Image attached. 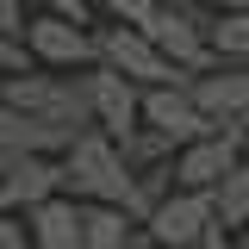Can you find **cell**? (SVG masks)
Masks as SVG:
<instances>
[{"mask_svg":"<svg viewBox=\"0 0 249 249\" xmlns=\"http://www.w3.org/2000/svg\"><path fill=\"white\" fill-rule=\"evenodd\" d=\"M0 93H6L13 119H37V124H50V131H69V137L93 131L88 75H44V69H31L19 81H0Z\"/></svg>","mask_w":249,"mask_h":249,"instance_id":"1","label":"cell"},{"mask_svg":"<svg viewBox=\"0 0 249 249\" xmlns=\"http://www.w3.org/2000/svg\"><path fill=\"white\" fill-rule=\"evenodd\" d=\"M62 199H75V206H119L124 212L131 175H124V156L106 131H81L62 150Z\"/></svg>","mask_w":249,"mask_h":249,"instance_id":"2","label":"cell"},{"mask_svg":"<svg viewBox=\"0 0 249 249\" xmlns=\"http://www.w3.org/2000/svg\"><path fill=\"white\" fill-rule=\"evenodd\" d=\"M143 37H150L156 50H162V62L175 69V75H212V13L206 6H193V0H162L156 6V19L143 25Z\"/></svg>","mask_w":249,"mask_h":249,"instance_id":"3","label":"cell"},{"mask_svg":"<svg viewBox=\"0 0 249 249\" xmlns=\"http://www.w3.org/2000/svg\"><path fill=\"white\" fill-rule=\"evenodd\" d=\"M93 69H106V75H119V81H131L143 93L150 88H187V75H175L162 62V50L131 25H93Z\"/></svg>","mask_w":249,"mask_h":249,"instance_id":"4","label":"cell"},{"mask_svg":"<svg viewBox=\"0 0 249 249\" xmlns=\"http://www.w3.org/2000/svg\"><path fill=\"white\" fill-rule=\"evenodd\" d=\"M19 44H25L31 69H44V75H88L93 69V25H62L50 13H37Z\"/></svg>","mask_w":249,"mask_h":249,"instance_id":"5","label":"cell"},{"mask_svg":"<svg viewBox=\"0 0 249 249\" xmlns=\"http://www.w3.org/2000/svg\"><path fill=\"white\" fill-rule=\"evenodd\" d=\"M62 199V162L56 156H0V212L25 218L37 206Z\"/></svg>","mask_w":249,"mask_h":249,"instance_id":"6","label":"cell"},{"mask_svg":"<svg viewBox=\"0 0 249 249\" xmlns=\"http://www.w3.org/2000/svg\"><path fill=\"white\" fill-rule=\"evenodd\" d=\"M212 231H218L212 193H181V187H175V193L150 212V224H143V237H150L156 249H199Z\"/></svg>","mask_w":249,"mask_h":249,"instance_id":"7","label":"cell"},{"mask_svg":"<svg viewBox=\"0 0 249 249\" xmlns=\"http://www.w3.org/2000/svg\"><path fill=\"white\" fill-rule=\"evenodd\" d=\"M237 162H243V137H237V131H212V137L175 150V187H181V193H212Z\"/></svg>","mask_w":249,"mask_h":249,"instance_id":"8","label":"cell"},{"mask_svg":"<svg viewBox=\"0 0 249 249\" xmlns=\"http://www.w3.org/2000/svg\"><path fill=\"white\" fill-rule=\"evenodd\" d=\"M143 131H156V137H168L175 150H187V143L212 137L218 124L193 106L187 88H150V93H143Z\"/></svg>","mask_w":249,"mask_h":249,"instance_id":"9","label":"cell"},{"mask_svg":"<svg viewBox=\"0 0 249 249\" xmlns=\"http://www.w3.org/2000/svg\"><path fill=\"white\" fill-rule=\"evenodd\" d=\"M88 100H93V131H106L112 143H124L143 124V88H131L106 69H88Z\"/></svg>","mask_w":249,"mask_h":249,"instance_id":"10","label":"cell"},{"mask_svg":"<svg viewBox=\"0 0 249 249\" xmlns=\"http://www.w3.org/2000/svg\"><path fill=\"white\" fill-rule=\"evenodd\" d=\"M187 93H193V106H199L218 131L249 124V69H212V75H193Z\"/></svg>","mask_w":249,"mask_h":249,"instance_id":"11","label":"cell"},{"mask_svg":"<svg viewBox=\"0 0 249 249\" xmlns=\"http://www.w3.org/2000/svg\"><path fill=\"white\" fill-rule=\"evenodd\" d=\"M25 237H31V249H81V206L50 199V206L25 212Z\"/></svg>","mask_w":249,"mask_h":249,"instance_id":"12","label":"cell"},{"mask_svg":"<svg viewBox=\"0 0 249 249\" xmlns=\"http://www.w3.org/2000/svg\"><path fill=\"white\" fill-rule=\"evenodd\" d=\"M212 218H218V231H224V237H237V231L249 224V156L212 187Z\"/></svg>","mask_w":249,"mask_h":249,"instance_id":"13","label":"cell"},{"mask_svg":"<svg viewBox=\"0 0 249 249\" xmlns=\"http://www.w3.org/2000/svg\"><path fill=\"white\" fill-rule=\"evenodd\" d=\"M137 224L119 206H81V249H131Z\"/></svg>","mask_w":249,"mask_h":249,"instance_id":"14","label":"cell"},{"mask_svg":"<svg viewBox=\"0 0 249 249\" xmlns=\"http://www.w3.org/2000/svg\"><path fill=\"white\" fill-rule=\"evenodd\" d=\"M212 62L249 69V13H212Z\"/></svg>","mask_w":249,"mask_h":249,"instance_id":"15","label":"cell"},{"mask_svg":"<svg viewBox=\"0 0 249 249\" xmlns=\"http://www.w3.org/2000/svg\"><path fill=\"white\" fill-rule=\"evenodd\" d=\"M119 156H124V175H150V168H175V143L168 137H156V131H131L119 143Z\"/></svg>","mask_w":249,"mask_h":249,"instance_id":"16","label":"cell"},{"mask_svg":"<svg viewBox=\"0 0 249 249\" xmlns=\"http://www.w3.org/2000/svg\"><path fill=\"white\" fill-rule=\"evenodd\" d=\"M156 6L162 0H93V13L106 19V25H131V31H143L156 19Z\"/></svg>","mask_w":249,"mask_h":249,"instance_id":"17","label":"cell"},{"mask_svg":"<svg viewBox=\"0 0 249 249\" xmlns=\"http://www.w3.org/2000/svg\"><path fill=\"white\" fill-rule=\"evenodd\" d=\"M37 13H50L62 25H93L100 13H93V0H37Z\"/></svg>","mask_w":249,"mask_h":249,"instance_id":"18","label":"cell"},{"mask_svg":"<svg viewBox=\"0 0 249 249\" xmlns=\"http://www.w3.org/2000/svg\"><path fill=\"white\" fill-rule=\"evenodd\" d=\"M31 19H37V0H0V37H25Z\"/></svg>","mask_w":249,"mask_h":249,"instance_id":"19","label":"cell"},{"mask_svg":"<svg viewBox=\"0 0 249 249\" xmlns=\"http://www.w3.org/2000/svg\"><path fill=\"white\" fill-rule=\"evenodd\" d=\"M19 75H31V56L19 37H0V81H19Z\"/></svg>","mask_w":249,"mask_h":249,"instance_id":"20","label":"cell"},{"mask_svg":"<svg viewBox=\"0 0 249 249\" xmlns=\"http://www.w3.org/2000/svg\"><path fill=\"white\" fill-rule=\"evenodd\" d=\"M0 249H31V237H25V218L0 212Z\"/></svg>","mask_w":249,"mask_h":249,"instance_id":"21","label":"cell"},{"mask_svg":"<svg viewBox=\"0 0 249 249\" xmlns=\"http://www.w3.org/2000/svg\"><path fill=\"white\" fill-rule=\"evenodd\" d=\"M199 249H237V243H231L224 231H212V237H206V243H199Z\"/></svg>","mask_w":249,"mask_h":249,"instance_id":"22","label":"cell"},{"mask_svg":"<svg viewBox=\"0 0 249 249\" xmlns=\"http://www.w3.org/2000/svg\"><path fill=\"white\" fill-rule=\"evenodd\" d=\"M6 124H13V106H6V93H0V143H6Z\"/></svg>","mask_w":249,"mask_h":249,"instance_id":"23","label":"cell"},{"mask_svg":"<svg viewBox=\"0 0 249 249\" xmlns=\"http://www.w3.org/2000/svg\"><path fill=\"white\" fill-rule=\"evenodd\" d=\"M218 13H249V0H212Z\"/></svg>","mask_w":249,"mask_h":249,"instance_id":"24","label":"cell"},{"mask_svg":"<svg viewBox=\"0 0 249 249\" xmlns=\"http://www.w3.org/2000/svg\"><path fill=\"white\" fill-rule=\"evenodd\" d=\"M131 249H156V243H150V237H143V231H137V237H131Z\"/></svg>","mask_w":249,"mask_h":249,"instance_id":"25","label":"cell"},{"mask_svg":"<svg viewBox=\"0 0 249 249\" xmlns=\"http://www.w3.org/2000/svg\"><path fill=\"white\" fill-rule=\"evenodd\" d=\"M231 243H237V249H249V224H243V231H237V237H231Z\"/></svg>","mask_w":249,"mask_h":249,"instance_id":"26","label":"cell"},{"mask_svg":"<svg viewBox=\"0 0 249 249\" xmlns=\"http://www.w3.org/2000/svg\"><path fill=\"white\" fill-rule=\"evenodd\" d=\"M237 137H243V156H249V124H237Z\"/></svg>","mask_w":249,"mask_h":249,"instance_id":"27","label":"cell"}]
</instances>
